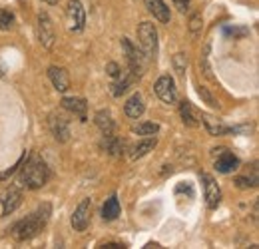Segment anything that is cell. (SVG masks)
<instances>
[{"label":"cell","instance_id":"obj_1","mask_svg":"<svg viewBox=\"0 0 259 249\" xmlns=\"http://www.w3.org/2000/svg\"><path fill=\"white\" fill-rule=\"evenodd\" d=\"M50 214H52L50 203H42V205H40L34 214H30L26 219H20V221H16V223L12 225V229H10L12 237L18 239V241H28V239L36 237V235L42 231V227L48 223Z\"/></svg>","mask_w":259,"mask_h":249},{"label":"cell","instance_id":"obj_2","mask_svg":"<svg viewBox=\"0 0 259 249\" xmlns=\"http://www.w3.org/2000/svg\"><path fill=\"white\" fill-rule=\"evenodd\" d=\"M50 180V170L46 165V161L42 157L32 156L26 165L22 168V174H20V184L28 189H38L42 187L46 182Z\"/></svg>","mask_w":259,"mask_h":249},{"label":"cell","instance_id":"obj_3","mask_svg":"<svg viewBox=\"0 0 259 249\" xmlns=\"http://www.w3.org/2000/svg\"><path fill=\"white\" fill-rule=\"evenodd\" d=\"M138 40L146 58H154L158 54V30L152 22H142L138 26Z\"/></svg>","mask_w":259,"mask_h":249},{"label":"cell","instance_id":"obj_4","mask_svg":"<svg viewBox=\"0 0 259 249\" xmlns=\"http://www.w3.org/2000/svg\"><path fill=\"white\" fill-rule=\"evenodd\" d=\"M122 48H124V52H126L130 74L134 76V80H140V76H142V72H144V54L138 50V46L132 44L130 38H122Z\"/></svg>","mask_w":259,"mask_h":249},{"label":"cell","instance_id":"obj_5","mask_svg":"<svg viewBox=\"0 0 259 249\" xmlns=\"http://www.w3.org/2000/svg\"><path fill=\"white\" fill-rule=\"evenodd\" d=\"M68 18H70V30L82 32L86 26V10L80 0H68Z\"/></svg>","mask_w":259,"mask_h":249},{"label":"cell","instance_id":"obj_6","mask_svg":"<svg viewBox=\"0 0 259 249\" xmlns=\"http://www.w3.org/2000/svg\"><path fill=\"white\" fill-rule=\"evenodd\" d=\"M38 40L44 48H52L54 46V40H56V34H54V26H52V20L46 12H40L38 14Z\"/></svg>","mask_w":259,"mask_h":249},{"label":"cell","instance_id":"obj_7","mask_svg":"<svg viewBox=\"0 0 259 249\" xmlns=\"http://www.w3.org/2000/svg\"><path fill=\"white\" fill-rule=\"evenodd\" d=\"M90 212H92V201H90V197H86V199H82L80 205L74 210L72 219H70L74 231H86V227H88V223H90Z\"/></svg>","mask_w":259,"mask_h":249},{"label":"cell","instance_id":"obj_8","mask_svg":"<svg viewBox=\"0 0 259 249\" xmlns=\"http://www.w3.org/2000/svg\"><path fill=\"white\" fill-rule=\"evenodd\" d=\"M201 182H203V191H205V203H207V208L209 210H215L222 203V189H220L218 182L209 174H203L201 176Z\"/></svg>","mask_w":259,"mask_h":249},{"label":"cell","instance_id":"obj_9","mask_svg":"<svg viewBox=\"0 0 259 249\" xmlns=\"http://www.w3.org/2000/svg\"><path fill=\"white\" fill-rule=\"evenodd\" d=\"M154 90H156L158 98L162 100L163 104H176L178 102V90H176V84H174V80L169 76H162L156 82Z\"/></svg>","mask_w":259,"mask_h":249},{"label":"cell","instance_id":"obj_10","mask_svg":"<svg viewBox=\"0 0 259 249\" xmlns=\"http://www.w3.org/2000/svg\"><path fill=\"white\" fill-rule=\"evenodd\" d=\"M0 201H2V216H10L22 203V193H20V189L16 186H10L2 193V199Z\"/></svg>","mask_w":259,"mask_h":249},{"label":"cell","instance_id":"obj_11","mask_svg":"<svg viewBox=\"0 0 259 249\" xmlns=\"http://www.w3.org/2000/svg\"><path fill=\"white\" fill-rule=\"evenodd\" d=\"M50 130H52V136L58 140V142H68L70 138V126H68V120H66L62 114L54 112L50 116Z\"/></svg>","mask_w":259,"mask_h":249},{"label":"cell","instance_id":"obj_12","mask_svg":"<svg viewBox=\"0 0 259 249\" xmlns=\"http://www.w3.org/2000/svg\"><path fill=\"white\" fill-rule=\"evenodd\" d=\"M220 154L215 157V170L218 172H222V174H231V172H235L237 168H239V159L237 156H233L231 152H227V150H218Z\"/></svg>","mask_w":259,"mask_h":249},{"label":"cell","instance_id":"obj_13","mask_svg":"<svg viewBox=\"0 0 259 249\" xmlns=\"http://www.w3.org/2000/svg\"><path fill=\"white\" fill-rule=\"evenodd\" d=\"M48 78H50V82L54 84V88L58 92H66L70 88V74L60 66H50L48 68Z\"/></svg>","mask_w":259,"mask_h":249},{"label":"cell","instance_id":"obj_14","mask_svg":"<svg viewBox=\"0 0 259 249\" xmlns=\"http://www.w3.org/2000/svg\"><path fill=\"white\" fill-rule=\"evenodd\" d=\"M62 108L72 112L74 116H78L82 122H86V110H88V104L84 98H64L62 100Z\"/></svg>","mask_w":259,"mask_h":249},{"label":"cell","instance_id":"obj_15","mask_svg":"<svg viewBox=\"0 0 259 249\" xmlns=\"http://www.w3.org/2000/svg\"><path fill=\"white\" fill-rule=\"evenodd\" d=\"M146 8L150 14H154V18H158L160 22L167 24L171 20V14H169V8L165 6L163 0H146Z\"/></svg>","mask_w":259,"mask_h":249},{"label":"cell","instance_id":"obj_16","mask_svg":"<svg viewBox=\"0 0 259 249\" xmlns=\"http://www.w3.org/2000/svg\"><path fill=\"white\" fill-rule=\"evenodd\" d=\"M201 118H203V124H205L207 132H209L211 136H224V134H233V132H239V130H241V128H231V126L222 124V122L213 120V118L207 116V114H203Z\"/></svg>","mask_w":259,"mask_h":249},{"label":"cell","instance_id":"obj_17","mask_svg":"<svg viewBox=\"0 0 259 249\" xmlns=\"http://www.w3.org/2000/svg\"><path fill=\"white\" fill-rule=\"evenodd\" d=\"M144 100H142V96L140 94H132L128 98V102H126V106H124V112H126V116L128 118H134V120H138L142 114H144Z\"/></svg>","mask_w":259,"mask_h":249},{"label":"cell","instance_id":"obj_18","mask_svg":"<svg viewBox=\"0 0 259 249\" xmlns=\"http://www.w3.org/2000/svg\"><path fill=\"white\" fill-rule=\"evenodd\" d=\"M180 116H182V120H184V124L186 126H199V114L195 112V108L190 104V102H180Z\"/></svg>","mask_w":259,"mask_h":249},{"label":"cell","instance_id":"obj_19","mask_svg":"<svg viewBox=\"0 0 259 249\" xmlns=\"http://www.w3.org/2000/svg\"><path fill=\"white\" fill-rule=\"evenodd\" d=\"M156 146H158V140H156V138H146V140H142L140 144H136V146L132 148L130 157H132V159H140V157H144L146 154L154 152Z\"/></svg>","mask_w":259,"mask_h":249},{"label":"cell","instance_id":"obj_20","mask_svg":"<svg viewBox=\"0 0 259 249\" xmlns=\"http://www.w3.org/2000/svg\"><path fill=\"white\" fill-rule=\"evenodd\" d=\"M124 142L122 140H118V138H114L112 134H108V136H104V140H102V148L110 154V156H122L124 154Z\"/></svg>","mask_w":259,"mask_h":249},{"label":"cell","instance_id":"obj_21","mask_svg":"<svg viewBox=\"0 0 259 249\" xmlns=\"http://www.w3.org/2000/svg\"><path fill=\"white\" fill-rule=\"evenodd\" d=\"M120 216V201H118V195H110V199H106V203L102 205V218L106 221H112Z\"/></svg>","mask_w":259,"mask_h":249},{"label":"cell","instance_id":"obj_22","mask_svg":"<svg viewBox=\"0 0 259 249\" xmlns=\"http://www.w3.org/2000/svg\"><path fill=\"white\" fill-rule=\"evenodd\" d=\"M94 122H96V126L100 128V132H102L104 136H108V134L114 132V120H112V116H110L108 110H100V112H96Z\"/></svg>","mask_w":259,"mask_h":249},{"label":"cell","instance_id":"obj_23","mask_svg":"<svg viewBox=\"0 0 259 249\" xmlns=\"http://www.w3.org/2000/svg\"><path fill=\"white\" fill-rule=\"evenodd\" d=\"M132 132L138 134V136H156L160 132V126L156 124V122H144V124L134 126Z\"/></svg>","mask_w":259,"mask_h":249},{"label":"cell","instance_id":"obj_24","mask_svg":"<svg viewBox=\"0 0 259 249\" xmlns=\"http://www.w3.org/2000/svg\"><path fill=\"white\" fill-rule=\"evenodd\" d=\"M134 82H136V80H134V76H132V74H126L124 78L120 76V78H118V82L112 86V88H114V90H112V94H114L116 98H118V96H122V94L126 92L130 86L134 84Z\"/></svg>","mask_w":259,"mask_h":249},{"label":"cell","instance_id":"obj_25","mask_svg":"<svg viewBox=\"0 0 259 249\" xmlns=\"http://www.w3.org/2000/svg\"><path fill=\"white\" fill-rule=\"evenodd\" d=\"M174 68H176V72H178V76L184 80L186 78V70H188V58H186V54H176L174 56Z\"/></svg>","mask_w":259,"mask_h":249},{"label":"cell","instance_id":"obj_26","mask_svg":"<svg viewBox=\"0 0 259 249\" xmlns=\"http://www.w3.org/2000/svg\"><path fill=\"white\" fill-rule=\"evenodd\" d=\"M12 24H14V14L10 10L0 8V30H10Z\"/></svg>","mask_w":259,"mask_h":249},{"label":"cell","instance_id":"obj_27","mask_svg":"<svg viewBox=\"0 0 259 249\" xmlns=\"http://www.w3.org/2000/svg\"><path fill=\"white\" fill-rule=\"evenodd\" d=\"M106 72H108V76L110 78H114V80H118L120 76H122V70H120V66L116 62H110L106 66Z\"/></svg>","mask_w":259,"mask_h":249},{"label":"cell","instance_id":"obj_28","mask_svg":"<svg viewBox=\"0 0 259 249\" xmlns=\"http://www.w3.org/2000/svg\"><path fill=\"white\" fill-rule=\"evenodd\" d=\"M226 34L229 36H237V38H243V36H247V28H237V26H226L224 28Z\"/></svg>","mask_w":259,"mask_h":249},{"label":"cell","instance_id":"obj_29","mask_svg":"<svg viewBox=\"0 0 259 249\" xmlns=\"http://www.w3.org/2000/svg\"><path fill=\"white\" fill-rule=\"evenodd\" d=\"M235 184H237L239 187H243V189H247V187L257 186V180H255V178H251V180H249V178H237Z\"/></svg>","mask_w":259,"mask_h":249},{"label":"cell","instance_id":"obj_30","mask_svg":"<svg viewBox=\"0 0 259 249\" xmlns=\"http://www.w3.org/2000/svg\"><path fill=\"white\" fill-rule=\"evenodd\" d=\"M197 92H199V96H201V98H203V100H205V102H207V104H209L211 108H218V102H215V100L211 98V94L207 92L205 88H201V86H199V90H197Z\"/></svg>","mask_w":259,"mask_h":249},{"label":"cell","instance_id":"obj_31","mask_svg":"<svg viewBox=\"0 0 259 249\" xmlns=\"http://www.w3.org/2000/svg\"><path fill=\"white\" fill-rule=\"evenodd\" d=\"M24 159H26V156H22V157H20V159H18V161L14 163V168H10L8 172H4V174H0V180H6V178H8L10 174H14V172H16V170H18V168L22 165V161H24Z\"/></svg>","mask_w":259,"mask_h":249},{"label":"cell","instance_id":"obj_32","mask_svg":"<svg viewBox=\"0 0 259 249\" xmlns=\"http://www.w3.org/2000/svg\"><path fill=\"white\" fill-rule=\"evenodd\" d=\"M199 26H201V16H199V14H194L192 20H190V30L195 34V32L199 30Z\"/></svg>","mask_w":259,"mask_h":249},{"label":"cell","instance_id":"obj_33","mask_svg":"<svg viewBox=\"0 0 259 249\" xmlns=\"http://www.w3.org/2000/svg\"><path fill=\"white\" fill-rule=\"evenodd\" d=\"M190 2H192V0H174L176 8H178L180 12H186V10L190 8Z\"/></svg>","mask_w":259,"mask_h":249},{"label":"cell","instance_id":"obj_34","mask_svg":"<svg viewBox=\"0 0 259 249\" xmlns=\"http://www.w3.org/2000/svg\"><path fill=\"white\" fill-rule=\"evenodd\" d=\"M176 191H188V193H190V195H192V187L190 186H178V189H176Z\"/></svg>","mask_w":259,"mask_h":249},{"label":"cell","instance_id":"obj_35","mask_svg":"<svg viewBox=\"0 0 259 249\" xmlns=\"http://www.w3.org/2000/svg\"><path fill=\"white\" fill-rule=\"evenodd\" d=\"M104 247H108V249H118V247H124L122 243H106Z\"/></svg>","mask_w":259,"mask_h":249},{"label":"cell","instance_id":"obj_36","mask_svg":"<svg viewBox=\"0 0 259 249\" xmlns=\"http://www.w3.org/2000/svg\"><path fill=\"white\" fill-rule=\"evenodd\" d=\"M4 74H6V66H4V64L0 62V78H2Z\"/></svg>","mask_w":259,"mask_h":249},{"label":"cell","instance_id":"obj_37","mask_svg":"<svg viewBox=\"0 0 259 249\" xmlns=\"http://www.w3.org/2000/svg\"><path fill=\"white\" fill-rule=\"evenodd\" d=\"M44 2H48V4H56L58 0H44Z\"/></svg>","mask_w":259,"mask_h":249}]
</instances>
